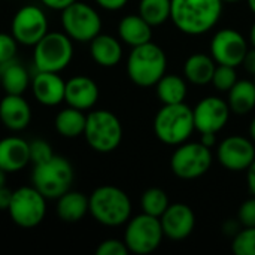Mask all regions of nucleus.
<instances>
[{"label": "nucleus", "mask_w": 255, "mask_h": 255, "mask_svg": "<svg viewBox=\"0 0 255 255\" xmlns=\"http://www.w3.org/2000/svg\"><path fill=\"white\" fill-rule=\"evenodd\" d=\"M223 3V0H172L170 18L181 33L200 36L217 25Z\"/></svg>", "instance_id": "1"}, {"label": "nucleus", "mask_w": 255, "mask_h": 255, "mask_svg": "<svg viewBox=\"0 0 255 255\" xmlns=\"http://www.w3.org/2000/svg\"><path fill=\"white\" fill-rule=\"evenodd\" d=\"M90 214L102 226L120 227L130 220L131 202L126 191L114 185L97 187L88 197Z\"/></svg>", "instance_id": "2"}, {"label": "nucleus", "mask_w": 255, "mask_h": 255, "mask_svg": "<svg viewBox=\"0 0 255 255\" xmlns=\"http://www.w3.org/2000/svg\"><path fill=\"white\" fill-rule=\"evenodd\" d=\"M75 172L72 163L63 155H52L49 160L36 164L31 172V185L46 199L57 200L72 188Z\"/></svg>", "instance_id": "3"}, {"label": "nucleus", "mask_w": 255, "mask_h": 255, "mask_svg": "<svg viewBox=\"0 0 255 255\" xmlns=\"http://www.w3.org/2000/svg\"><path fill=\"white\" fill-rule=\"evenodd\" d=\"M194 130L193 109L184 102L164 105L154 118V133L157 139L170 146L187 142Z\"/></svg>", "instance_id": "4"}, {"label": "nucleus", "mask_w": 255, "mask_h": 255, "mask_svg": "<svg viewBox=\"0 0 255 255\" xmlns=\"http://www.w3.org/2000/svg\"><path fill=\"white\" fill-rule=\"evenodd\" d=\"M166 66L164 51L158 45L146 42L133 46L127 58V75L133 84L146 88L155 85L166 75Z\"/></svg>", "instance_id": "5"}, {"label": "nucleus", "mask_w": 255, "mask_h": 255, "mask_svg": "<svg viewBox=\"0 0 255 255\" xmlns=\"http://www.w3.org/2000/svg\"><path fill=\"white\" fill-rule=\"evenodd\" d=\"M36 72H63L73 60V40L64 31H48L34 46Z\"/></svg>", "instance_id": "6"}, {"label": "nucleus", "mask_w": 255, "mask_h": 255, "mask_svg": "<svg viewBox=\"0 0 255 255\" xmlns=\"http://www.w3.org/2000/svg\"><path fill=\"white\" fill-rule=\"evenodd\" d=\"M82 136L93 151L108 154L121 145L123 126L114 112L97 109L87 115V124Z\"/></svg>", "instance_id": "7"}, {"label": "nucleus", "mask_w": 255, "mask_h": 255, "mask_svg": "<svg viewBox=\"0 0 255 255\" xmlns=\"http://www.w3.org/2000/svg\"><path fill=\"white\" fill-rule=\"evenodd\" d=\"M63 31L75 42H91L102 30L99 12L84 1H73L61 10Z\"/></svg>", "instance_id": "8"}, {"label": "nucleus", "mask_w": 255, "mask_h": 255, "mask_svg": "<svg viewBox=\"0 0 255 255\" xmlns=\"http://www.w3.org/2000/svg\"><path fill=\"white\" fill-rule=\"evenodd\" d=\"M163 229L160 218L140 214L127 221L124 232V242L130 253L146 255L154 253L163 241Z\"/></svg>", "instance_id": "9"}, {"label": "nucleus", "mask_w": 255, "mask_h": 255, "mask_svg": "<svg viewBox=\"0 0 255 255\" xmlns=\"http://www.w3.org/2000/svg\"><path fill=\"white\" fill-rule=\"evenodd\" d=\"M7 214L18 227L34 229L45 220L46 199L33 185L21 187L13 191Z\"/></svg>", "instance_id": "10"}, {"label": "nucleus", "mask_w": 255, "mask_h": 255, "mask_svg": "<svg viewBox=\"0 0 255 255\" xmlns=\"http://www.w3.org/2000/svg\"><path fill=\"white\" fill-rule=\"evenodd\" d=\"M212 166L211 148L202 142L181 143L170 158L172 172L181 179H197L203 176Z\"/></svg>", "instance_id": "11"}, {"label": "nucleus", "mask_w": 255, "mask_h": 255, "mask_svg": "<svg viewBox=\"0 0 255 255\" xmlns=\"http://www.w3.org/2000/svg\"><path fill=\"white\" fill-rule=\"evenodd\" d=\"M48 16L43 9L36 4L21 6L10 22V34L18 45L34 46L49 30Z\"/></svg>", "instance_id": "12"}, {"label": "nucleus", "mask_w": 255, "mask_h": 255, "mask_svg": "<svg viewBox=\"0 0 255 255\" xmlns=\"http://www.w3.org/2000/svg\"><path fill=\"white\" fill-rule=\"evenodd\" d=\"M248 52L245 37L235 28H223L211 40V54L217 64L238 67Z\"/></svg>", "instance_id": "13"}, {"label": "nucleus", "mask_w": 255, "mask_h": 255, "mask_svg": "<svg viewBox=\"0 0 255 255\" xmlns=\"http://www.w3.org/2000/svg\"><path fill=\"white\" fill-rule=\"evenodd\" d=\"M230 106L226 100L209 96L202 99L193 109L196 130L203 133H218L221 131L230 118Z\"/></svg>", "instance_id": "14"}, {"label": "nucleus", "mask_w": 255, "mask_h": 255, "mask_svg": "<svg viewBox=\"0 0 255 255\" xmlns=\"http://www.w3.org/2000/svg\"><path fill=\"white\" fill-rule=\"evenodd\" d=\"M217 155L226 169L242 172L247 170L255 160V146L244 136H230L220 143Z\"/></svg>", "instance_id": "15"}, {"label": "nucleus", "mask_w": 255, "mask_h": 255, "mask_svg": "<svg viewBox=\"0 0 255 255\" xmlns=\"http://www.w3.org/2000/svg\"><path fill=\"white\" fill-rule=\"evenodd\" d=\"M161 229L166 238L172 241L187 239L196 226V215L188 205L173 203L160 217Z\"/></svg>", "instance_id": "16"}, {"label": "nucleus", "mask_w": 255, "mask_h": 255, "mask_svg": "<svg viewBox=\"0 0 255 255\" xmlns=\"http://www.w3.org/2000/svg\"><path fill=\"white\" fill-rule=\"evenodd\" d=\"M30 87L34 99L43 106L52 108L64 102L66 81L60 76V73L36 72V75L31 78Z\"/></svg>", "instance_id": "17"}, {"label": "nucleus", "mask_w": 255, "mask_h": 255, "mask_svg": "<svg viewBox=\"0 0 255 255\" xmlns=\"http://www.w3.org/2000/svg\"><path fill=\"white\" fill-rule=\"evenodd\" d=\"M99 94V85L90 76L76 75L66 81L64 102L67 106L76 108L79 111H88L97 103Z\"/></svg>", "instance_id": "18"}, {"label": "nucleus", "mask_w": 255, "mask_h": 255, "mask_svg": "<svg viewBox=\"0 0 255 255\" xmlns=\"http://www.w3.org/2000/svg\"><path fill=\"white\" fill-rule=\"evenodd\" d=\"M0 121L10 131H22L31 121V108L22 94H4L0 100Z\"/></svg>", "instance_id": "19"}, {"label": "nucleus", "mask_w": 255, "mask_h": 255, "mask_svg": "<svg viewBox=\"0 0 255 255\" xmlns=\"http://www.w3.org/2000/svg\"><path fill=\"white\" fill-rule=\"evenodd\" d=\"M30 164L28 142L18 136H9L0 140V169L6 173H15Z\"/></svg>", "instance_id": "20"}, {"label": "nucleus", "mask_w": 255, "mask_h": 255, "mask_svg": "<svg viewBox=\"0 0 255 255\" xmlns=\"http://www.w3.org/2000/svg\"><path fill=\"white\" fill-rule=\"evenodd\" d=\"M90 54L99 66L115 67L123 58V46L117 37L99 33L90 42Z\"/></svg>", "instance_id": "21"}, {"label": "nucleus", "mask_w": 255, "mask_h": 255, "mask_svg": "<svg viewBox=\"0 0 255 255\" xmlns=\"http://www.w3.org/2000/svg\"><path fill=\"white\" fill-rule=\"evenodd\" d=\"M55 211L63 223H69V224L79 223L90 212L88 197L84 193L69 190L67 193H64L57 199Z\"/></svg>", "instance_id": "22"}, {"label": "nucleus", "mask_w": 255, "mask_h": 255, "mask_svg": "<svg viewBox=\"0 0 255 255\" xmlns=\"http://www.w3.org/2000/svg\"><path fill=\"white\" fill-rule=\"evenodd\" d=\"M118 34L124 43L139 46L151 42L152 25H149L140 15H127L118 24Z\"/></svg>", "instance_id": "23"}, {"label": "nucleus", "mask_w": 255, "mask_h": 255, "mask_svg": "<svg viewBox=\"0 0 255 255\" xmlns=\"http://www.w3.org/2000/svg\"><path fill=\"white\" fill-rule=\"evenodd\" d=\"M0 84L6 94H24L31 79L28 70L13 58L0 64Z\"/></svg>", "instance_id": "24"}, {"label": "nucleus", "mask_w": 255, "mask_h": 255, "mask_svg": "<svg viewBox=\"0 0 255 255\" xmlns=\"http://www.w3.org/2000/svg\"><path fill=\"white\" fill-rule=\"evenodd\" d=\"M215 67L217 63L212 57L206 54H193L184 64V75L194 85H206L212 82Z\"/></svg>", "instance_id": "25"}, {"label": "nucleus", "mask_w": 255, "mask_h": 255, "mask_svg": "<svg viewBox=\"0 0 255 255\" xmlns=\"http://www.w3.org/2000/svg\"><path fill=\"white\" fill-rule=\"evenodd\" d=\"M85 124H87V115L84 114V111H79L72 106L61 109L54 121L55 130L58 131V134H61L66 139H75L82 136L85 130Z\"/></svg>", "instance_id": "26"}, {"label": "nucleus", "mask_w": 255, "mask_h": 255, "mask_svg": "<svg viewBox=\"0 0 255 255\" xmlns=\"http://www.w3.org/2000/svg\"><path fill=\"white\" fill-rule=\"evenodd\" d=\"M229 106L236 115H247L255 108V82L238 81L229 91Z\"/></svg>", "instance_id": "27"}, {"label": "nucleus", "mask_w": 255, "mask_h": 255, "mask_svg": "<svg viewBox=\"0 0 255 255\" xmlns=\"http://www.w3.org/2000/svg\"><path fill=\"white\" fill-rule=\"evenodd\" d=\"M157 96L164 105L182 103L187 97V84L178 75H164L157 84Z\"/></svg>", "instance_id": "28"}, {"label": "nucleus", "mask_w": 255, "mask_h": 255, "mask_svg": "<svg viewBox=\"0 0 255 255\" xmlns=\"http://www.w3.org/2000/svg\"><path fill=\"white\" fill-rule=\"evenodd\" d=\"M172 0H140L139 15L152 27L164 24L170 18Z\"/></svg>", "instance_id": "29"}, {"label": "nucleus", "mask_w": 255, "mask_h": 255, "mask_svg": "<svg viewBox=\"0 0 255 255\" xmlns=\"http://www.w3.org/2000/svg\"><path fill=\"white\" fill-rule=\"evenodd\" d=\"M140 205L145 214L160 218L169 208V197L160 188H149L142 194Z\"/></svg>", "instance_id": "30"}, {"label": "nucleus", "mask_w": 255, "mask_h": 255, "mask_svg": "<svg viewBox=\"0 0 255 255\" xmlns=\"http://www.w3.org/2000/svg\"><path fill=\"white\" fill-rule=\"evenodd\" d=\"M232 250L236 255H255V227H245L238 232Z\"/></svg>", "instance_id": "31"}, {"label": "nucleus", "mask_w": 255, "mask_h": 255, "mask_svg": "<svg viewBox=\"0 0 255 255\" xmlns=\"http://www.w3.org/2000/svg\"><path fill=\"white\" fill-rule=\"evenodd\" d=\"M236 82H238L236 67L226 66V64H218L215 67V72L212 76V84L218 91H230V88Z\"/></svg>", "instance_id": "32"}, {"label": "nucleus", "mask_w": 255, "mask_h": 255, "mask_svg": "<svg viewBox=\"0 0 255 255\" xmlns=\"http://www.w3.org/2000/svg\"><path fill=\"white\" fill-rule=\"evenodd\" d=\"M28 149H30V163L33 166L40 164L54 155L51 143L43 139H34L28 142Z\"/></svg>", "instance_id": "33"}, {"label": "nucleus", "mask_w": 255, "mask_h": 255, "mask_svg": "<svg viewBox=\"0 0 255 255\" xmlns=\"http://www.w3.org/2000/svg\"><path fill=\"white\" fill-rule=\"evenodd\" d=\"M18 42L10 33H0V64L15 58Z\"/></svg>", "instance_id": "34"}, {"label": "nucleus", "mask_w": 255, "mask_h": 255, "mask_svg": "<svg viewBox=\"0 0 255 255\" xmlns=\"http://www.w3.org/2000/svg\"><path fill=\"white\" fill-rule=\"evenodd\" d=\"M128 253L126 242L118 239H106L96 250L97 255H127Z\"/></svg>", "instance_id": "35"}, {"label": "nucleus", "mask_w": 255, "mask_h": 255, "mask_svg": "<svg viewBox=\"0 0 255 255\" xmlns=\"http://www.w3.org/2000/svg\"><path fill=\"white\" fill-rule=\"evenodd\" d=\"M238 218L244 227H255V196L241 205Z\"/></svg>", "instance_id": "36"}, {"label": "nucleus", "mask_w": 255, "mask_h": 255, "mask_svg": "<svg viewBox=\"0 0 255 255\" xmlns=\"http://www.w3.org/2000/svg\"><path fill=\"white\" fill-rule=\"evenodd\" d=\"M94 1L106 10H120L127 4L128 0H94Z\"/></svg>", "instance_id": "37"}, {"label": "nucleus", "mask_w": 255, "mask_h": 255, "mask_svg": "<svg viewBox=\"0 0 255 255\" xmlns=\"http://www.w3.org/2000/svg\"><path fill=\"white\" fill-rule=\"evenodd\" d=\"M73 1H76V0H40V3L43 6H46L52 10H60V12L64 7H67L69 4H72Z\"/></svg>", "instance_id": "38"}, {"label": "nucleus", "mask_w": 255, "mask_h": 255, "mask_svg": "<svg viewBox=\"0 0 255 255\" xmlns=\"http://www.w3.org/2000/svg\"><path fill=\"white\" fill-rule=\"evenodd\" d=\"M12 194H13V191L9 190L6 185L0 188V211H7L10 200H12Z\"/></svg>", "instance_id": "39"}, {"label": "nucleus", "mask_w": 255, "mask_h": 255, "mask_svg": "<svg viewBox=\"0 0 255 255\" xmlns=\"http://www.w3.org/2000/svg\"><path fill=\"white\" fill-rule=\"evenodd\" d=\"M245 69L255 76V46H253V49H248L245 58H244V63Z\"/></svg>", "instance_id": "40"}, {"label": "nucleus", "mask_w": 255, "mask_h": 255, "mask_svg": "<svg viewBox=\"0 0 255 255\" xmlns=\"http://www.w3.org/2000/svg\"><path fill=\"white\" fill-rule=\"evenodd\" d=\"M247 181H248V188L251 191V194L255 196V160L251 163V166L247 169Z\"/></svg>", "instance_id": "41"}, {"label": "nucleus", "mask_w": 255, "mask_h": 255, "mask_svg": "<svg viewBox=\"0 0 255 255\" xmlns=\"http://www.w3.org/2000/svg\"><path fill=\"white\" fill-rule=\"evenodd\" d=\"M205 146L212 148L217 145V133H203L202 134V140H200Z\"/></svg>", "instance_id": "42"}, {"label": "nucleus", "mask_w": 255, "mask_h": 255, "mask_svg": "<svg viewBox=\"0 0 255 255\" xmlns=\"http://www.w3.org/2000/svg\"><path fill=\"white\" fill-rule=\"evenodd\" d=\"M6 185V172L0 169V188Z\"/></svg>", "instance_id": "43"}, {"label": "nucleus", "mask_w": 255, "mask_h": 255, "mask_svg": "<svg viewBox=\"0 0 255 255\" xmlns=\"http://www.w3.org/2000/svg\"><path fill=\"white\" fill-rule=\"evenodd\" d=\"M250 40H251L253 46H255V22L253 24V27H251V31H250Z\"/></svg>", "instance_id": "44"}, {"label": "nucleus", "mask_w": 255, "mask_h": 255, "mask_svg": "<svg viewBox=\"0 0 255 255\" xmlns=\"http://www.w3.org/2000/svg\"><path fill=\"white\" fill-rule=\"evenodd\" d=\"M250 134H251L253 140H255V118L251 121V126H250Z\"/></svg>", "instance_id": "45"}, {"label": "nucleus", "mask_w": 255, "mask_h": 255, "mask_svg": "<svg viewBox=\"0 0 255 255\" xmlns=\"http://www.w3.org/2000/svg\"><path fill=\"white\" fill-rule=\"evenodd\" d=\"M248 6H250L251 12L255 15V0H248Z\"/></svg>", "instance_id": "46"}, {"label": "nucleus", "mask_w": 255, "mask_h": 255, "mask_svg": "<svg viewBox=\"0 0 255 255\" xmlns=\"http://www.w3.org/2000/svg\"><path fill=\"white\" fill-rule=\"evenodd\" d=\"M223 1H229V3H233V1H239V0H223Z\"/></svg>", "instance_id": "47"}, {"label": "nucleus", "mask_w": 255, "mask_h": 255, "mask_svg": "<svg viewBox=\"0 0 255 255\" xmlns=\"http://www.w3.org/2000/svg\"><path fill=\"white\" fill-rule=\"evenodd\" d=\"M254 82H255V81H254Z\"/></svg>", "instance_id": "48"}]
</instances>
